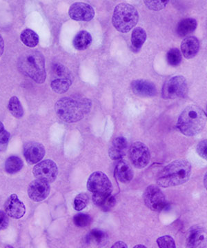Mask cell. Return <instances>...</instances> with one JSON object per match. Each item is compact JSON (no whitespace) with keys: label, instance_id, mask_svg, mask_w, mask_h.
<instances>
[{"label":"cell","instance_id":"6da1fadb","mask_svg":"<svg viewBox=\"0 0 207 248\" xmlns=\"http://www.w3.org/2000/svg\"><path fill=\"white\" fill-rule=\"evenodd\" d=\"M92 102L88 98L74 96L64 97L57 102L55 112L60 120L66 123H76L90 112Z\"/></svg>","mask_w":207,"mask_h":248},{"label":"cell","instance_id":"7a4b0ae2","mask_svg":"<svg viewBox=\"0 0 207 248\" xmlns=\"http://www.w3.org/2000/svg\"><path fill=\"white\" fill-rule=\"evenodd\" d=\"M191 164L187 160L173 161L159 172L157 179L158 185L169 187L185 184L191 177Z\"/></svg>","mask_w":207,"mask_h":248},{"label":"cell","instance_id":"3957f363","mask_svg":"<svg viewBox=\"0 0 207 248\" xmlns=\"http://www.w3.org/2000/svg\"><path fill=\"white\" fill-rule=\"evenodd\" d=\"M19 71L38 84H43L47 78L45 59L42 53L32 50L25 52L19 58Z\"/></svg>","mask_w":207,"mask_h":248},{"label":"cell","instance_id":"277c9868","mask_svg":"<svg viewBox=\"0 0 207 248\" xmlns=\"http://www.w3.org/2000/svg\"><path fill=\"white\" fill-rule=\"evenodd\" d=\"M206 122V114L203 109L191 105L181 113L177 120V128L186 136L193 137L203 131Z\"/></svg>","mask_w":207,"mask_h":248},{"label":"cell","instance_id":"5b68a950","mask_svg":"<svg viewBox=\"0 0 207 248\" xmlns=\"http://www.w3.org/2000/svg\"><path fill=\"white\" fill-rule=\"evenodd\" d=\"M139 14L134 6L127 3H121L114 9L112 22L120 32H129L138 24Z\"/></svg>","mask_w":207,"mask_h":248},{"label":"cell","instance_id":"8992f818","mask_svg":"<svg viewBox=\"0 0 207 248\" xmlns=\"http://www.w3.org/2000/svg\"><path fill=\"white\" fill-rule=\"evenodd\" d=\"M188 91L187 79L183 76L171 78L164 82L162 89V97L164 99H175L185 97Z\"/></svg>","mask_w":207,"mask_h":248},{"label":"cell","instance_id":"52a82bcc","mask_svg":"<svg viewBox=\"0 0 207 248\" xmlns=\"http://www.w3.org/2000/svg\"><path fill=\"white\" fill-rule=\"evenodd\" d=\"M87 188L94 195H110L113 185L107 174L102 172H95L88 179Z\"/></svg>","mask_w":207,"mask_h":248},{"label":"cell","instance_id":"ba28073f","mask_svg":"<svg viewBox=\"0 0 207 248\" xmlns=\"http://www.w3.org/2000/svg\"><path fill=\"white\" fill-rule=\"evenodd\" d=\"M145 205L153 211L159 212L165 208V196L158 186L151 185L146 187L143 195Z\"/></svg>","mask_w":207,"mask_h":248},{"label":"cell","instance_id":"9c48e42d","mask_svg":"<svg viewBox=\"0 0 207 248\" xmlns=\"http://www.w3.org/2000/svg\"><path fill=\"white\" fill-rule=\"evenodd\" d=\"M130 159L137 169H144L149 164L151 154L148 147L143 142L137 141L131 145L129 151Z\"/></svg>","mask_w":207,"mask_h":248},{"label":"cell","instance_id":"30bf717a","mask_svg":"<svg viewBox=\"0 0 207 248\" xmlns=\"http://www.w3.org/2000/svg\"><path fill=\"white\" fill-rule=\"evenodd\" d=\"M32 174L37 179L52 183L58 177V166L52 160H44L35 166L32 170Z\"/></svg>","mask_w":207,"mask_h":248},{"label":"cell","instance_id":"8fae6325","mask_svg":"<svg viewBox=\"0 0 207 248\" xmlns=\"http://www.w3.org/2000/svg\"><path fill=\"white\" fill-rule=\"evenodd\" d=\"M68 14L73 20L89 22L95 17V10L86 3L76 2L71 5Z\"/></svg>","mask_w":207,"mask_h":248},{"label":"cell","instance_id":"7c38bea8","mask_svg":"<svg viewBox=\"0 0 207 248\" xmlns=\"http://www.w3.org/2000/svg\"><path fill=\"white\" fill-rule=\"evenodd\" d=\"M207 242V232L203 228L195 226L189 229L186 239V248H206Z\"/></svg>","mask_w":207,"mask_h":248},{"label":"cell","instance_id":"4fadbf2b","mask_svg":"<svg viewBox=\"0 0 207 248\" xmlns=\"http://www.w3.org/2000/svg\"><path fill=\"white\" fill-rule=\"evenodd\" d=\"M50 191L49 183L41 179H36L31 183L29 185L28 195L31 200L35 202H40L47 198L49 195Z\"/></svg>","mask_w":207,"mask_h":248},{"label":"cell","instance_id":"5bb4252c","mask_svg":"<svg viewBox=\"0 0 207 248\" xmlns=\"http://www.w3.org/2000/svg\"><path fill=\"white\" fill-rule=\"evenodd\" d=\"M24 156L29 164L40 162L45 156V148L42 143L37 142H28L24 146Z\"/></svg>","mask_w":207,"mask_h":248},{"label":"cell","instance_id":"9a60e30c","mask_svg":"<svg viewBox=\"0 0 207 248\" xmlns=\"http://www.w3.org/2000/svg\"><path fill=\"white\" fill-rule=\"evenodd\" d=\"M4 210L8 216L16 219L22 218L26 213L25 205L16 194H13L6 200Z\"/></svg>","mask_w":207,"mask_h":248},{"label":"cell","instance_id":"2e32d148","mask_svg":"<svg viewBox=\"0 0 207 248\" xmlns=\"http://www.w3.org/2000/svg\"><path fill=\"white\" fill-rule=\"evenodd\" d=\"M131 89L135 94L141 97H153L157 94L156 85L148 80L138 79L132 81Z\"/></svg>","mask_w":207,"mask_h":248},{"label":"cell","instance_id":"e0dca14e","mask_svg":"<svg viewBox=\"0 0 207 248\" xmlns=\"http://www.w3.org/2000/svg\"><path fill=\"white\" fill-rule=\"evenodd\" d=\"M128 143L123 137L114 139L109 150V157L113 160L122 159L127 154Z\"/></svg>","mask_w":207,"mask_h":248},{"label":"cell","instance_id":"ac0fdd59","mask_svg":"<svg viewBox=\"0 0 207 248\" xmlns=\"http://www.w3.org/2000/svg\"><path fill=\"white\" fill-rule=\"evenodd\" d=\"M181 50L186 59L195 58L200 50V42L193 36L187 37L181 44Z\"/></svg>","mask_w":207,"mask_h":248},{"label":"cell","instance_id":"d6986e66","mask_svg":"<svg viewBox=\"0 0 207 248\" xmlns=\"http://www.w3.org/2000/svg\"><path fill=\"white\" fill-rule=\"evenodd\" d=\"M115 177L119 182L127 184L131 182L133 178V170L126 161L121 160L117 163L115 169Z\"/></svg>","mask_w":207,"mask_h":248},{"label":"cell","instance_id":"ffe728a7","mask_svg":"<svg viewBox=\"0 0 207 248\" xmlns=\"http://www.w3.org/2000/svg\"><path fill=\"white\" fill-rule=\"evenodd\" d=\"M92 42V36L86 31H81L78 32L74 37L73 45L78 50H84L89 48Z\"/></svg>","mask_w":207,"mask_h":248},{"label":"cell","instance_id":"44dd1931","mask_svg":"<svg viewBox=\"0 0 207 248\" xmlns=\"http://www.w3.org/2000/svg\"><path fill=\"white\" fill-rule=\"evenodd\" d=\"M198 23L193 18H186L179 23L177 27V34L180 37L190 35L196 29Z\"/></svg>","mask_w":207,"mask_h":248},{"label":"cell","instance_id":"7402d4cb","mask_svg":"<svg viewBox=\"0 0 207 248\" xmlns=\"http://www.w3.org/2000/svg\"><path fill=\"white\" fill-rule=\"evenodd\" d=\"M93 201L96 205L102 209L103 211L107 212L111 210L116 203L115 197L110 195H93Z\"/></svg>","mask_w":207,"mask_h":248},{"label":"cell","instance_id":"603a6c76","mask_svg":"<svg viewBox=\"0 0 207 248\" xmlns=\"http://www.w3.org/2000/svg\"><path fill=\"white\" fill-rule=\"evenodd\" d=\"M108 234L106 232L99 229L91 231L87 236L88 242L92 243L99 247H103L108 242Z\"/></svg>","mask_w":207,"mask_h":248},{"label":"cell","instance_id":"cb8c5ba5","mask_svg":"<svg viewBox=\"0 0 207 248\" xmlns=\"http://www.w3.org/2000/svg\"><path fill=\"white\" fill-rule=\"evenodd\" d=\"M146 40V31L141 27L135 28L131 35V44L133 49L140 50Z\"/></svg>","mask_w":207,"mask_h":248},{"label":"cell","instance_id":"d4e9b609","mask_svg":"<svg viewBox=\"0 0 207 248\" xmlns=\"http://www.w3.org/2000/svg\"><path fill=\"white\" fill-rule=\"evenodd\" d=\"M52 79H64L73 81V75L62 63H55L52 67Z\"/></svg>","mask_w":207,"mask_h":248},{"label":"cell","instance_id":"484cf974","mask_svg":"<svg viewBox=\"0 0 207 248\" xmlns=\"http://www.w3.org/2000/svg\"><path fill=\"white\" fill-rule=\"evenodd\" d=\"M21 41L29 48H35L39 43V36L36 32L31 29H25L20 35Z\"/></svg>","mask_w":207,"mask_h":248},{"label":"cell","instance_id":"4316f807","mask_svg":"<svg viewBox=\"0 0 207 248\" xmlns=\"http://www.w3.org/2000/svg\"><path fill=\"white\" fill-rule=\"evenodd\" d=\"M23 161L18 156H11L5 162V170L9 174H16L23 168Z\"/></svg>","mask_w":207,"mask_h":248},{"label":"cell","instance_id":"83f0119b","mask_svg":"<svg viewBox=\"0 0 207 248\" xmlns=\"http://www.w3.org/2000/svg\"><path fill=\"white\" fill-rule=\"evenodd\" d=\"M73 81L64 79H52L50 86L55 93L63 94L67 92Z\"/></svg>","mask_w":207,"mask_h":248},{"label":"cell","instance_id":"f1b7e54d","mask_svg":"<svg viewBox=\"0 0 207 248\" xmlns=\"http://www.w3.org/2000/svg\"><path fill=\"white\" fill-rule=\"evenodd\" d=\"M8 108L10 113L16 118H22L24 116V109L17 97H13L10 99Z\"/></svg>","mask_w":207,"mask_h":248},{"label":"cell","instance_id":"f546056e","mask_svg":"<svg viewBox=\"0 0 207 248\" xmlns=\"http://www.w3.org/2000/svg\"><path fill=\"white\" fill-rule=\"evenodd\" d=\"M182 53L177 48H172L167 54L168 63L172 66H177L182 62Z\"/></svg>","mask_w":207,"mask_h":248},{"label":"cell","instance_id":"4dcf8cb0","mask_svg":"<svg viewBox=\"0 0 207 248\" xmlns=\"http://www.w3.org/2000/svg\"><path fill=\"white\" fill-rule=\"evenodd\" d=\"M73 222L76 226L84 228L89 226L92 222V218L90 215L86 214H78L73 217Z\"/></svg>","mask_w":207,"mask_h":248},{"label":"cell","instance_id":"1f68e13d","mask_svg":"<svg viewBox=\"0 0 207 248\" xmlns=\"http://www.w3.org/2000/svg\"><path fill=\"white\" fill-rule=\"evenodd\" d=\"M89 203V197L85 193L79 194L74 200L73 207L77 211H81L86 208Z\"/></svg>","mask_w":207,"mask_h":248},{"label":"cell","instance_id":"d6a6232c","mask_svg":"<svg viewBox=\"0 0 207 248\" xmlns=\"http://www.w3.org/2000/svg\"><path fill=\"white\" fill-rule=\"evenodd\" d=\"M157 244L159 248H176L174 238L168 235L158 238Z\"/></svg>","mask_w":207,"mask_h":248},{"label":"cell","instance_id":"836d02e7","mask_svg":"<svg viewBox=\"0 0 207 248\" xmlns=\"http://www.w3.org/2000/svg\"><path fill=\"white\" fill-rule=\"evenodd\" d=\"M169 1H144L146 7L151 11H160L169 4Z\"/></svg>","mask_w":207,"mask_h":248},{"label":"cell","instance_id":"e575fe53","mask_svg":"<svg viewBox=\"0 0 207 248\" xmlns=\"http://www.w3.org/2000/svg\"><path fill=\"white\" fill-rule=\"evenodd\" d=\"M207 140L200 141L198 143V146H197V153L202 158L205 159H207Z\"/></svg>","mask_w":207,"mask_h":248},{"label":"cell","instance_id":"d590c367","mask_svg":"<svg viewBox=\"0 0 207 248\" xmlns=\"http://www.w3.org/2000/svg\"><path fill=\"white\" fill-rule=\"evenodd\" d=\"M9 224V217L3 211H0V231H4L8 228Z\"/></svg>","mask_w":207,"mask_h":248},{"label":"cell","instance_id":"8d00e7d4","mask_svg":"<svg viewBox=\"0 0 207 248\" xmlns=\"http://www.w3.org/2000/svg\"><path fill=\"white\" fill-rule=\"evenodd\" d=\"M10 133L6 130L0 133V144H6L10 140Z\"/></svg>","mask_w":207,"mask_h":248},{"label":"cell","instance_id":"74e56055","mask_svg":"<svg viewBox=\"0 0 207 248\" xmlns=\"http://www.w3.org/2000/svg\"><path fill=\"white\" fill-rule=\"evenodd\" d=\"M111 248H128V246L123 241H117Z\"/></svg>","mask_w":207,"mask_h":248},{"label":"cell","instance_id":"f35d334b","mask_svg":"<svg viewBox=\"0 0 207 248\" xmlns=\"http://www.w3.org/2000/svg\"><path fill=\"white\" fill-rule=\"evenodd\" d=\"M4 50V42L3 40L2 37L0 35V57L3 55Z\"/></svg>","mask_w":207,"mask_h":248},{"label":"cell","instance_id":"ab89813d","mask_svg":"<svg viewBox=\"0 0 207 248\" xmlns=\"http://www.w3.org/2000/svg\"><path fill=\"white\" fill-rule=\"evenodd\" d=\"M4 124L1 123V122H0V133H1V131H3V130H4Z\"/></svg>","mask_w":207,"mask_h":248},{"label":"cell","instance_id":"60d3db41","mask_svg":"<svg viewBox=\"0 0 207 248\" xmlns=\"http://www.w3.org/2000/svg\"><path fill=\"white\" fill-rule=\"evenodd\" d=\"M133 248H147V247H146L144 245H137Z\"/></svg>","mask_w":207,"mask_h":248},{"label":"cell","instance_id":"b9f144b4","mask_svg":"<svg viewBox=\"0 0 207 248\" xmlns=\"http://www.w3.org/2000/svg\"><path fill=\"white\" fill-rule=\"evenodd\" d=\"M205 187H207V174H205Z\"/></svg>","mask_w":207,"mask_h":248},{"label":"cell","instance_id":"7bdbcfd3","mask_svg":"<svg viewBox=\"0 0 207 248\" xmlns=\"http://www.w3.org/2000/svg\"><path fill=\"white\" fill-rule=\"evenodd\" d=\"M14 248V247H12V246H6V248Z\"/></svg>","mask_w":207,"mask_h":248}]
</instances>
